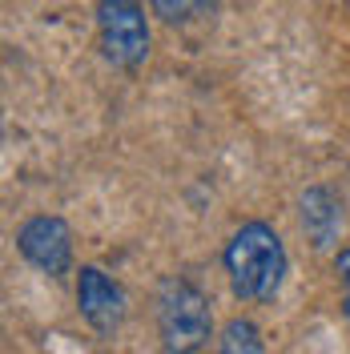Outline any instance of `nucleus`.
Masks as SVG:
<instances>
[{
	"label": "nucleus",
	"mask_w": 350,
	"mask_h": 354,
	"mask_svg": "<svg viewBox=\"0 0 350 354\" xmlns=\"http://www.w3.org/2000/svg\"><path fill=\"white\" fill-rule=\"evenodd\" d=\"M221 262L230 274V290L241 302H270L282 290L286 245L274 234V225H266V221H246L241 230H234Z\"/></svg>",
	"instance_id": "nucleus-1"
},
{
	"label": "nucleus",
	"mask_w": 350,
	"mask_h": 354,
	"mask_svg": "<svg viewBox=\"0 0 350 354\" xmlns=\"http://www.w3.org/2000/svg\"><path fill=\"white\" fill-rule=\"evenodd\" d=\"M157 330H161V346L169 354H197L214 334L210 298L194 282L169 278L157 294Z\"/></svg>",
	"instance_id": "nucleus-2"
},
{
	"label": "nucleus",
	"mask_w": 350,
	"mask_h": 354,
	"mask_svg": "<svg viewBox=\"0 0 350 354\" xmlns=\"http://www.w3.org/2000/svg\"><path fill=\"white\" fill-rule=\"evenodd\" d=\"M97 37L105 61L137 68L149 57V21L141 0H97Z\"/></svg>",
	"instance_id": "nucleus-3"
},
{
	"label": "nucleus",
	"mask_w": 350,
	"mask_h": 354,
	"mask_svg": "<svg viewBox=\"0 0 350 354\" xmlns=\"http://www.w3.org/2000/svg\"><path fill=\"white\" fill-rule=\"evenodd\" d=\"M17 245H21L24 258L37 270H44L48 278H61L73 266V234H68L65 221L53 218V214H37V218L24 221L17 230Z\"/></svg>",
	"instance_id": "nucleus-4"
},
{
	"label": "nucleus",
	"mask_w": 350,
	"mask_h": 354,
	"mask_svg": "<svg viewBox=\"0 0 350 354\" xmlns=\"http://www.w3.org/2000/svg\"><path fill=\"white\" fill-rule=\"evenodd\" d=\"M77 310L97 334H113L125 322V290L101 266H81L77 274Z\"/></svg>",
	"instance_id": "nucleus-5"
},
{
	"label": "nucleus",
	"mask_w": 350,
	"mask_h": 354,
	"mask_svg": "<svg viewBox=\"0 0 350 354\" xmlns=\"http://www.w3.org/2000/svg\"><path fill=\"white\" fill-rule=\"evenodd\" d=\"M338 221H342V205L334 201L330 189L314 185V189L302 194V225H306V234L314 245H326L338 234Z\"/></svg>",
	"instance_id": "nucleus-6"
},
{
	"label": "nucleus",
	"mask_w": 350,
	"mask_h": 354,
	"mask_svg": "<svg viewBox=\"0 0 350 354\" xmlns=\"http://www.w3.org/2000/svg\"><path fill=\"white\" fill-rule=\"evenodd\" d=\"M218 354H266L262 330H258L250 318H234V322H225L221 342H218Z\"/></svg>",
	"instance_id": "nucleus-7"
},
{
	"label": "nucleus",
	"mask_w": 350,
	"mask_h": 354,
	"mask_svg": "<svg viewBox=\"0 0 350 354\" xmlns=\"http://www.w3.org/2000/svg\"><path fill=\"white\" fill-rule=\"evenodd\" d=\"M149 8L165 24H194L214 12V0H149Z\"/></svg>",
	"instance_id": "nucleus-8"
},
{
	"label": "nucleus",
	"mask_w": 350,
	"mask_h": 354,
	"mask_svg": "<svg viewBox=\"0 0 350 354\" xmlns=\"http://www.w3.org/2000/svg\"><path fill=\"white\" fill-rule=\"evenodd\" d=\"M334 270H338V278H342V314L350 318V245H347V250H338Z\"/></svg>",
	"instance_id": "nucleus-9"
}]
</instances>
